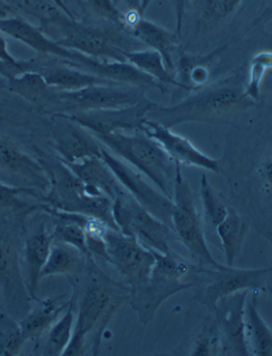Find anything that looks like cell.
Listing matches in <instances>:
<instances>
[{
	"instance_id": "39",
	"label": "cell",
	"mask_w": 272,
	"mask_h": 356,
	"mask_svg": "<svg viewBox=\"0 0 272 356\" xmlns=\"http://www.w3.org/2000/svg\"><path fill=\"white\" fill-rule=\"evenodd\" d=\"M262 186L268 194H272V152L262 161L259 168Z\"/></svg>"
},
{
	"instance_id": "15",
	"label": "cell",
	"mask_w": 272,
	"mask_h": 356,
	"mask_svg": "<svg viewBox=\"0 0 272 356\" xmlns=\"http://www.w3.org/2000/svg\"><path fill=\"white\" fill-rule=\"evenodd\" d=\"M0 32L11 36L16 41L29 46L38 54L54 56L65 60L70 65L82 70L90 57L74 50L67 49L52 40L47 34L36 28L22 17L9 16L0 19Z\"/></svg>"
},
{
	"instance_id": "29",
	"label": "cell",
	"mask_w": 272,
	"mask_h": 356,
	"mask_svg": "<svg viewBox=\"0 0 272 356\" xmlns=\"http://www.w3.org/2000/svg\"><path fill=\"white\" fill-rule=\"evenodd\" d=\"M86 259L88 257L74 247L54 241L45 266L41 273V280L56 275L72 277L81 270L82 265Z\"/></svg>"
},
{
	"instance_id": "11",
	"label": "cell",
	"mask_w": 272,
	"mask_h": 356,
	"mask_svg": "<svg viewBox=\"0 0 272 356\" xmlns=\"http://www.w3.org/2000/svg\"><path fill=\"white\" fill-rule=\"evenodd\" d=\"M109 264L112 265L124 279L131 291L144 285L154 266L152 250L143 246L136 239L109 229L104 236Z\"/></svg>"
},
{
	"instance_id": "37",
	"label": "cell",
	"mask_w": 272,
	"mask_h": 356,
	"mask_svg": "<svg viewBox=\"0 0 272 356\" xmlns=\"http://www.w3.org/2000/svg\"><path fill=\"white\" fill-rule=\"evenodd\" d=\"M243 0H207V11L217 21H223L234 13Z\"/></svg>"
},
{
	"instance_id": "41",
	"label": "cell",
	"mask_w": 272,
	"mask_h": 356,
	"mask_svg": "<svg viewBox=\"0 0 272 356\" xmlns=\"http://www.w3.org/2000/svg\"><path fill=\"white\" fill-rule=\"evenodd\" d=\"M189 0H175V13H176L177 31L179 38L182 35L183 23H184L185 11Z\"/></svg>"
},
{
	"instance_id": "20",
	"label": "cell",
	"mask_w": 272,
	"mask_h": 356,
	"mask_svg": "<svg viewBox=\"0 0 272 356\" xmlns=\"http://www.w3.org/2000/svg\"><path fill=\"white\" fill-rule=\"evenodd\" d=\"M34 302V307H31L18 323L24 341L38 343L67 309L70 299L65 301L64 296H60L36 299Z\"/></svg>"
},
{
	"instance_id": "34",
	"label": "cell",
	"mask_w": 272,
	"mask_h": 356,
	"mask_svg": "<svg viewBox=\"0 0 272 356\" xmlns=\"http://www.w3.org/2000/svg\"><path fill=\"white\" fill-rule=\"evenodd\" d=\"M10 90L29 102H38L43 97L48 86L45 79L36 70H26L9 80Z\"/></svg>"
},
{
	"instance_id": "21",
	"label": "cell",
	"mask_w": 272,
	"mask_h": 356,
	"mask_svg": "<svg viewBox=\"0 0 272 356\" xmlns=\"http://www.w3.org/2000/svg\"><path fill=\"white\" fill-rule=\"evenodd\" d=\"M127 29L143 45L146 46L149 49L158 51L164 59L167 67L173 72L176 68V64L173 60V52L177 49L181 39L178 34L165 29L158 24L145 19L142 15L133 18L127 26Z\"/></svg>"
},
{
	"instance_id": "10",
	"label": "cell",
	"mask_w": 272,
	"mask_h": 356,
	"mask_svg": "<svg viewBox=\"0 0 272 356\" xmlns=\"http://www.w3.org/2000/svg\"><path fill=\"white\" fill-rule=\"evenodd\" d=\"M147 99L144 88L122 84H95L56 95V102L65 108L66 114L126 108Z\"/></svg>"
},
{
	"instance_id": "23",
	"label": "cell",
	"mask_w": 272,
	"mask_h": 356,
	"mask_svg": "<svg viewBox=\"0 0 272 356\" xmlns=\"http://www.w3.org/2000/svg\"><path fill=\"white\" fill-rule=\"evenodd\" d=\"M0 168L25 177L44 192L49 187V179L41 162L3 136H0Z\"/></svg>"
},
{
	"instance_id": "27",
	"label": "cell",
	"mask_w": 272,
	"mask_h": 356,
	"mask_svg": "<svg viewBox=\"0 0 272 356\" xmlns=\"http://www.w3.org/2000/svg\"><path fill=\"white\" fill-rule=\"evenodd\" d=\"M221 50H215L207 56H183L177 66L176 79L183 90H200L207 83L211 65L218 59Z\"/></svg>"
},
{
	"instance_id": "28",
	"label": "cell",
	"mask_w": 272,
	"mask_h": 356,
	"mask_svg": "<svg viewBox=\"0 0 272 356\" xmlns=\"http://www.w3.org/2000/svg\"><path fill=\"white\" fill-rule=\"evenodd\" d=\"M248 229L247 221L232 208H230L225 218L217 226V234L225 252L227 266H234L235 259L243 249Z\"/></svg>"
},
{
	"instance_id": "47",
	"label": "cell",
	"mask_w": 272,
	"mask_h": 356,
	"mask_svg": "<svg viewBox=\"0 0 272 356\" xmlns=\"http://www.w3.org/2000/svg\"><path fill=\"white\" fill-rule=\"evenodd\" d=\"M267 291H269L270 295H271L272 298V289L271 287H267Z\"/></svg>"
},
{
	"instance_id": "6",
	"label": "cell",
	"mask_w": 272,
	"mask_h": 356,
	"mask_svg": "<svg viewBox=\"0 0 272 356\" xmlns=\"http://www.w3.org/2000/svg\"><path fill=\"white\" fill-rule=\"evenodd\" d=\"M173 214L171 222L178 241L186 247L191 261L199 266L219 269L223 265L211 254L205 239L203 223L193 202L189 182L183 176L182 165L176 163V175L173 182Z\"/></svg>"
},
{
	"instance_id": "18",
	"label": "cell",
	"mask_w": 272,
	"mask_h": 356,
	"mask_svg": "<svg viewBox=\"0 0 272 356\" xmlns=\"http://www.w3.org/2000/svg\"><path fill=\"white\" fill-rule=\"evenodd\" d=\"M0 289L10 302L30 301L15 243L3 225H0Z\"/></svg>"
},
{
	"instance_id": "2",
	"label": "cell",
	"mask_w": 272,
	"mask_h": 356,
	"mask_svg": "<svg viewBox=\"0 0 272 356\" xmlns=\"http://www.w3.org/2000/svg\"><path fill=\"white\" fill-rule=\"evenodd\" d=\"M243 90L230 82L214 84L171 106L153 104L147 120L168 128L185 122L227 124L235 114L255 104L243 96Z\"/></svg>"
},
{
	"instance_id": "31",
	"label": "cell",
	"mask_w": 272,
	"mask_h": 356,
	"mask_svg": "<svg viewBox=\"0 0 272 356\" xmlns=\"http://www.w3.org/2000/svg\"><path fill=\"white\" fill-rule=\"evenodd\" d=\"M24 196L34 197L41 201L42 194L38 188L30 187H16L0 183V211H11V212H31L41 208L40 204H32L26 200Z\"/></svg>"
},
{
	"instance_id": "43",
	"label": "cell",
	"mask_w": 272,
	"mask_h": 356,
	"mask_svg": "<svg viewBox=\"0 0 272 356\" xmlns=\"http://www.w3.org/2000/svg\"><path fill=\"white\" fill-rule=\"evenodd\" d=\"M11 14L12 10L10 9L9 6L3 0H0V19L9 17V16H11Z\"/></svg>"
},
{
	"instance_id": "40",
	"label": "cell",
	"mask_w": 272,
	"mask_h": 356,
	"mask_svg": "<svg viewBox=\"0 0 272 356\" xmlns=\"http://www.w3.org/2000/svg\"><path fill=\"white\" fill-rule=\"evenodd\" d=\"M31 68V64L25 63L23 66H14L11 64L6 63V62L0 61V74H3V77L8 80L16 77L17 74H23L26 70Z\"/></svg>"
},
{
	"instance_id": "19",
	"label": "cell",
	"mask_w": 272,
	"mask_h": 356,
	"mask_svg": "<svg viewBox=\"0 0 272 356\" xmlns=\"http://www.w3.org/2000/svg\"><path fill=\"white\" fill-rule=\"evenodd\" d=\"M54 237L45 223H41L35 231L26 238L23 250V275L30 300L38 299V286L41 273L45 266Z\"/></svg>"
},
{
	"instance_id": "26",
	"label": "cell",
	"mask_w": 272,
	"mask_h": 356,
	"mask_svg": "<svg viewBox=\"0 0 272 356\" xmlns=\"http://www.w3.org/2000/svg\"><path fill=\"white\" fill-rule=\"evenodd\" d=\"M74 293L70 298V303L63 315L51 325L38 343L34 351L44 356H60L63 354L72 339L74 327ZM34 353V352H33Z\"/></svg>"
},
{
	"instance_id": "24",
	"label": "cell",
	"mask_w": 272,
	"mask_h": 356,
	"mask_svg": "<svg viewBox=\"0 0 272 356\" xmlns=\"http://www.w3.org/2000/svg\"><path fill=\"white\" fill-rule=\"evenodd\" d=\"M259 291H250L246 302V335L248 346L257 356H272V327L259 309Z\"/></svg>"
},
{
	"instance_id": "22",
	"label": "cell",
	"mask_w": 272,
	"mask_h": 356,
	"mask_svg": "<svg viewBox=\"0 0 272 356\" xmlns=\"http://www.w3.org/2000/svg\"><path fill=\"white\" fill-rule=\"evenodd\" d=\"M66 165L84 184L106 195L113 201L126 191L100 156H92L74 164Z\"/></svg>"
},
{
	"instance_id": "38",
	"label": "cell",
	"mask_w": 272,
	"mask_h": 356,
	"mask_svg": "<svg viewBox=\"0 0 272 356\" xmlns=\"http://www.w3.org/2000/svg\"><path fill=\"white\" fill-rule=\"evenodd\" d=\"M93 3L102 15L126 28V14L122 13L112 0H93Z\"/></svg>"
},
{
	"instance_id": "32",
	"label": "cell",
	"mask_w": 272,
	"mask_h": 356,
	"mask_svg": "<svg viewBox=\"0 0 272 356\" xmlns=\"http://www.w3.org/2000/svg\"><path fill=\"white\" fill-rule=\"evenodd\" d=\"M200 195L205 220L211 228L216 229L229 213L230 207L225 204L216 190L211 186L205 175L201 177Z\"/></svg>"
},
{
	"instance_id": "16",
	"label": "cell",
	"mask_w": 272,
	"mask_h": 356,
	"mask_svg": "<svg viewBox=\"0 0 272 356\" xmlns=\"http://www.w3.org/2000/svg\"><path fill=\"white\" fill-rule=\"evenodd\" d=\"M143 131L164 149V152L173 162L216 174L219 172L218 160L203 154L191 140L176 134L171 128L163 126L154 120H146Z\"/></svg>"
},
{
	"instance_id": "35",
	"label": "cell",
	"mask_w": 272,
	"mask_h": 356,
	"mask_svg": "<svg viewBox=\"0 0 272 356\" xmlns=\"http://www.w3.org/2000/svg\"><path fill=\"white\" fill-rule=\"evenodd\" d=\"M19 323L9 314L0 313V356H15L25 345Z\"/></svg>"
},
{
	"instance_id": "14",
	"label": "cell",
	"mask_w": 272,
	"mask_h": 356,
	"mask_svg": "<svg viewBox=\"0 0 272 356\" xmlns=\"http://www.w3.org/2000/svg\"><path fill=\"white\" fill-rule=\"evenodd\" d=\"M249 291H239L219 301L214 311L221 334L223 354L248 356L251 354L246 335V302Z\"/></svg>"
},
{
	"instance_id": "13",
	"label": "cell",
	"mask_w": 272,
	"mask_h": 356,
	"mask_svg": "<svg viewBox=\"0 0 272 356\" xmlns=\"http://www.w3.org/2000/svg\"><path fill=\"white\" fill-rule=\"evenodd\" d=\"M155 102L147 99L134 106L112 110L92 111L82 113L62 114L72 122L90 131L92 134L143 131L147 114Z\"/></svg>"
},
{
	"instance_id": "1",
	"label": "cell",
	"mask_w": 272,
	"mask_h": 356,
	"mask_svg": "<svg viewBox=\"0 0 272 356\" xmlns=\"http://www.w3.org/2000/svg\"><path fill=\"white\" fill-rule=\"evenodd\" d=\"M88 273L90 277L74 317V332L63 356L84 355L90 337L93 355L99 353L104 330L120 305L130 299V287L111 279L93 259Z\"/></svg>"
},
{
	"instance_id": "4",
	"label": "cell",
	"mask_w": 272,
	"mask_h": 356,
	"mask_svg": "<svg viewBox=\"0 0 272 356\" xmlns=\"http://www.w3.org/2000/svg\"><path fill=\"white\" fill-rule=\"evenodd\" d=\"M38 161L49 179V187L42 195L43 204L100 219L110 228L118 230L113 217L112 199L84 184L61 160Z\"/></svg>"
},
{
	"instance_id": "45",
	"label": "cell",
	"mask_w": 272,
	"mask_h": 356,
	"mask_svg": "<svg viewBox=\"0 0 272 356\" xmlns=\"http://www.w3.org/2000/svg\"><path fill=\"white\" fill-rule=\"evenodd\" d=\"M151 3H152V0H140V12L142 15L145 13V11L148 9Z\"/></svg>"
},
{
	"instance_id": "9",
	"label": "cell",
	"mask_w": 272,
	"mask_h": 356,
	"mask_svg": "<svg viewBox=\"0 0 272 356\" xmlns=\"http://www.w3.org/2000/svg\"><path fill=\"white\" fill-rule=\"evenodd\" d=\"M44 33L59 32L54 41L67 49L88 57L108 61L127 62L126 52L130 50L111 39L108 34L74 23V19H46L41 28Z\"/></svg>"
},
{
	"instance_id": "42",
	"label": "cell",
	"mask_w": 272,
	"mask_h": 356,
	"mask_svg": "<svg viewBox=\"0 0 272 356\" xmlns=\"http://www.w3.org/2000/svg\"><path fill=\"white\" fill-rule=\"evenodd\" d=\"M0 61L6 62V63L14 66H23L25 64L12 57V54H10L9 49H8L7 42L1 35V32H0Z\"/></svg>"
},
{
	"instance_id": "36",
	"label": "cell",
	"mask_w": 272,
	"mask_h": 356,
	"mask_svg": "<svg viewBox=\"0 0 272 356\" xmlns=\"http://www.w3.org/2000/svg\"><path fill=\"white\" fill-rule=\"evenodd\" d=\"M189 354L193 356H214L223 354L221 334L215 319L201 330L191 345Z\"/></svg>"
},
{
	"instance_id": "48",
	"label": "cell",
	"mask_w": 272,
	"mask_h": 356,
	"mask_svg": "<svg viewBox=\"0 0 272 356\" xmlns=\"http://www.w3.org/2000/svg\"><path fill=\"white\" fill-rule=\"evenodd\" d=\"M0 305H1V303H0Z\"/></svg>"
},
{
	"instance_id": "30",
	"label": "cell",
	"mask_w": 272,
	"mask_h": 356,
	"mask_svg": "<svg viewBox=\"0 0 272 356\" xmlns=\"http://www.w3.org/2000/svg\"><path fill=\"white\" fill-rule=\"evenodd\" d=\"M126 60L141 72L148 74L155 81H158L165 88L170 86H179L176 74L167 67L164 59L158 51L149 48L143 50H130L126 52Z\"/></svg>"
},
{
	"instance_id": "7",
	"label": "cell",
	"mask_w": 272,
	"mask_h": 356,
	"mask_svg": "<svg viewBox=\"0 0 272 356\" xmlns=\"http://www.w3.org/2000/svg\"><path fill=\"white\" fill-rule=\"evenodd\" d=\"M113 217L118 230L136 239L143 246L160 253L170 251V243L178 241L171 227L151 214L127 191L113 201Z\"/></svg>"
},
{
	"instance_id": "44",
	"label": "cell",
	"mask_w": 272,
	"mask_h": 356,
	"mask_svg": "<svg viewBox=\"0 0 272 356\" xmlns=\"http://www.w3.org/2000/svg\"><path fill=\"white\" fill-rule=\"evenodd\" d=\"M52 1H54V3H56V5L58 6L62 11H63V13L66 14V15L70 18V19H74V16H72V12L68 9L67 6L64 3L63 0H52Z\"/></svg>"
},
{
	"instance_id": "25",
	"label": "cell",
	"mask_w": 272,
	"mask_h": 356,
	"mask_svg": "<svg viewBox=\"0 0 272 356\" xmlns=\"http://www.w3.org/2000/svg\"><path fill=\"white\" fill-rule=\"evenodd\" d=\"M32 70L40 72L47 86L56 88L59 92H74L95 84H115L72 65L65 67L51 66Z\"/></svg>"
},
{
	"instance_id": "17",
	"label": "cell",
	"mask_w": 272,
	"mask_h": 356,
	"mask_svg": "<svg viewBox=\"0 0 272 356\" xmlns=\"http://www.w3.org/2000/svg\"><path fill=\"white\" fill-rule=\"evenodd\" d=\"M58 116L63 122L54 126L52 140L62 162L74 164L92 156H100L102 144L90 131L64 116Z\"/></svg>"
},
{
	"instance_id": "5",
	"label": "cell",
	"mask_w": 272,
	"mask_h": 356,
	"mask_svg": "<svg viewBox=\"0 0 272 356\" xmlns=\"http://www.w3.org/2000/svg\"><path fill=\"white\" fill-rule=\"evenodd\" d=\"M93 136L112 154L144 175L161 192L173 198L176 162L144 131Z\"/></svg>"
},
{
	"instance_id": "46",
	"label": "cell",
	"mask_w": 272,
	"mask_h": 356,
	"mask_svg": "<svg viewBox=\"0 0 272 356\" xmlns=\"http://www.w3.org/2000/svg\"><path fill=\"white\" fill-rule=\"evenodd\" d=\"M126 3L130 6L131 10L140 12V0H126Z\"/></svg>"
},
{
	"instance_id": "33",
	"label": "cell",
	"mask_w": 272,
	"mask_h": 356,
	"mask_svg": "<svg viewBox=\"0 0 272 356\" xmlns=\"http://www.w3.org/2000/svg\"><path fill=\"white\" fill-rule=\"evenodd\" d=\"M272 70V51H262L252 58L248 70V80L243 92L247 99L257 102L261 94V84L267 72Z\"/></svg>"
},
{
	"instance_id": "3",
	"label": "cell",
	"mask_w": 272,
	"mask_h": 356,
	"mask_svg": "<svg viewBox=\"0 0 272 356\" xmlns=\"http://www.w3.org/2000/svg\"><path fill=\"white\" fill-rule=\"evenodd\" d=\"M152 252L155 263L147 282L131 291L129 299L143 325L152 321L159 309L169 298L195 287L193 275L197 264L173 250L167 253L153 250Z\"/></svg>"
},
{
	"instance_id": "12",
	"label": "cell",
	"mask_w": 272,
	"mask_h": 356,
	"mask_svg": "<svg viewBox=\"0 0 272 356\" xmlns=\"http://www.w3.org/2000/svg\"><path fill=\"white\" fill-rule=\"evenodd\" d=\"M100 158L110 167L125 190L142 204L151 214L158 217L163 222L173 228L171 214H173V200L161 192L144 175L133 168L128 163L115 156L102 146L100 149Z\"/></svg>"
},
{
	"instance_id": "8",
	"label": "cell",
	"mask_w": 272,
	"mask_h": 356,
	"mask_svg": "<svg viewBox=\"0 0 272 356\" xmlns=\"http://www.w3.org/2000/svg\"><path fill=\"white\" fill-rule=\"evenodd\" d=\"M269 269H245L223 265L219 269H197L193 300L214 313L219 301L243 291H263Z\"/></svg>"
}]
</instances>
